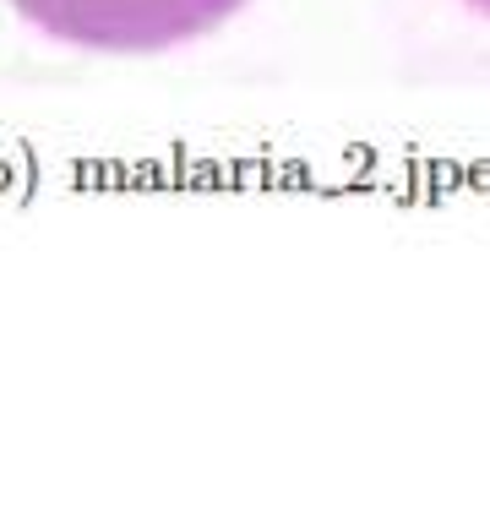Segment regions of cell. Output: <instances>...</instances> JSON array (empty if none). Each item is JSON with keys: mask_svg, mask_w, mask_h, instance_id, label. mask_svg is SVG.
Wrapping results in <instances>:
<instances>
[{"mask_svg": "<svg viewBox=\"0 0 490 512\" xmlns=\"http://www.w3.org/2000/svg\"><path fill=\"white\" fill-rule=\"evenodd\" d=\"M463 6H474V11H485V17H490V0H463Z\"/></svg>", "mask_w": 490, "mask_h": 512, "instance_id": "obj_2", "label": "cell"}, {"mask_svg": "<svg viewBox=\"0 0 490 512\" xmlns=\"http://www.w3.org/2000/svg\"><path fill=\"white\" fill-rule=\"evenodd\" d=\"M17 17L71 50L164 55L224 28L251 0H11Z\"/></svg>", "mask_w": 490, "mask_h": 512, "instance_id": "obj_1", "label": "cell"}]
</instances>
